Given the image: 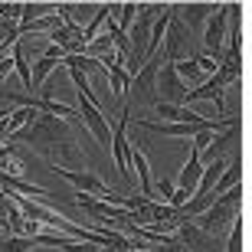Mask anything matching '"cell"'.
Segmentation results:
<instances>
[{
	"mask_svg": "<svg viewBox=\"0 0 252 252\" xmlns=\"http://www.w3.org/2000/svg\"><path fill=\"white\" fill-rule=\"evenodd\" d=\"M0 174L3 177H13V180H23V160L17 158V151H10L7 158L0 160Z\"/></svg>",
	"mask_w": 252,
	"mask_h": 252,
	"instance_id": "25",
	"label": "cell"
},
{
	"mask_svg": "<svg viewBox=\"0 0 252 252\" xmlns=\"http://www.w3.org/2000/svg\"><path fill=\"white\" fill-rule=\"evenodd\" d=\"M190 39V30L180 23L174 13H170V23H167V33H164V63H177L184 56V46Z\"/></svg>",
	"mask_w": 252,
	"mask_h": 252,
	"instance_id": "10",
	"label": "cell"
},
{
	"mask_svg": "<svg viewBox=\"0 0 252 252\" xmlns=\"http://www.w3.org/2000/svg\"><path fill=\"white\" fill-rule=\"evenodd\" d=\"M154 193H158L160 200L167 203V200H170V193H174V180H167V177H158V180H154Z\"/></svg>",
	"mask_w": 252,
	"mask_h": 252,
	"instance_id": "31",
	"label": "cell"
},
{
	"mask_svg": "<svg viewBox=\"0 0 252 252\" xmlns=\"http://www.w3.org/2000/svg\"><path fill=\"white\" fill-rule=\"evenodd\" d=\"M167 7V3H141L138 7V17H134V23H131V30L125 33L131 43V56L128 63H125V72L134 75L141 69V63H144V56H148V39H151V27H154V20H158V13Z\"/></svg>",
	"mask_w": 252,
	"mask_h": 252,
	"instance_id": "2",
	"label": "cell"
},
{
	"mask_svg": "<svg viewBox=\"0 0 252 252\" xmlns=\"http://www.w3.org/2000/svg\"><path fill=\"white\" fill-rule=\"evenodd\" d=\"M36 239L33 236H7L0 239V252H36Z\"/></svg>",
	"mask_w": 252,
	"mask_h": 252,
	"instance_id": "21",
	"label": "cell"
},
{
	"mask_svg": "<svg viewBox=\"0 0 252 252\" xmlns=\"http://www.w3.org/2000/svg\"><path fill=\"white\" fill-rule=\"evenodd\" d=\"M239 206H243V184H236L233 190H226L223 196H216V203L210 206V210H203L200 216H193L196 220L193 226L203 229L206 236H216V239H220V233L239 216Z\"/></svg>",
	"mask_w": 252,
	"mask_h": 252,
	"instance_id": "3",
	"label": "cell"
},
{
	"mask_svg": "<svg viewBox=\"0 0 252 252\" xmlns=\"http://www.w3.org/2000/svg\"><path fill=\"white\" fill-rule=\"evenodd\" d=\"M190 196H193V193H187V190H180V187H174V193H170L167 206H170V210H174V213H180V210H184V206L190 203Z\"/></svg>",
	"mask_w": 252,
	"mask_h": 252,
	"instance_id": "28",
	"label": "cell"
},
{
	"mask_svg": "<svg viewBox=\"0 0 252 252\" xmlns=\"http://www.w3.org/2000/svg\"><path fill=\"white\" fill-rule=\"evenodd\" d=\"M53 170H56L75 193H92V196H98V200H105V196L112 193V187H108L98 174H92V170H69V167H53Z\"/></svg>",
	"mask_w": 252,
	"mask_h": 252,
	"instance_id": "8",
	"label": "cell"
},
{
	"mask_svg": "<svg viewBox=\"0 0 252 252\" xmlns=\"http://www.w3.org/2000/svg\"><path fill=\"white\" fill-rule=\"evenodd\" d=\"M138 7L141 3H122V13H118V17H122V23H118V30H122V33H128L131 30V23H134V17H138Z\"/></svg>",
	"mask_w": 252,
	"mask_h": 252,
	"instance_id": "26",
	"label": "cell"
},
{
	"mask_svg": "<svg viewBox=\"0 0 252 252\" xmlns=\"http://www.w3.org/2000/svg\"><path fill=\"white\" fill-rule=\"evenodd\" d=\"M13 138L27 141V148L33 154L46 160V170L53 167H79V170H89V154L79 148L75 141V131L63 122V118H53V115H36L27 128L13 134Z\"/></svg>",
	"mask_w": 252,
	"mask_h": 252,
	"instance_id": "1",
	"label": "cell"
},
{
	"mask_svg": "<svg viewBox=\"0 0 252 252\" xmlns=\"http://www.w3.org/2000/svg\"><path fill=\"white\" fill-rule=\"evenodd\" d=\"M0 196H3V190H0Z\"/></svg>",
	"mask_w": 252,
	"mask_h": 252,
	"instance_id": "34",
	"label": "cell"
},
{
	"mask_svg": "<svg viewBox=\"0 0 252 252\" xmlns=\"http://www.w3.org/2000/svg\"><path fill=\"white\" fill-rule=\"evenodd\" d=\"M174 69H177V75L184 79V82H203V72H200V65H196V59H177L174 63Z\"/></svg>",
	"mask_w": 252,
	"mask_h": 252,
	"instance_id": "23",
	"label": "cell"
},
{
	"mask_svg": "<svg viewBox=\"0 0 252 252\" xmlns=\"http://www.w3.org/2000/svg\"><path fill=\"white\" fill-rule=\"evenodd\" d=\"M187 92H190V85L177 75L174 63H160V72H158V102H164V105H187Z\"/></svg>",
	"mask_w": 252,
	"mask_h": 252,
	"instance_id": "6",
	"label": "cell"
},
{
	"mask_svg": "<svg viewBox=\"0 0 252 252\" xmlns=\"http://www.w3.org/2000/svg\"><path fill=\"white\" fill-rule=\"evenodd\" d=\"M59 10V3H23V13H20V27H30L33 20L53 17Z\"/></svg>",
	"mask_w": 252,
	"mask_h": 252,
	"instance_id": "19",
	"label": "cell"
},
{
	"mask_svg": "<svg viewBox=\"0 0 252 252\" xmlns=\"http://www.w3.org/2000/svg\"><path fill=\"white\" fill-rule=\"evenodd\" d=\"M223 95H226V89L216 79H206L200 89H190L187 92V102H216V108H220V115L226 118V105H223Z\"/></svg>",
	"mask_w": 252,
	"mask_h": 252,
	"instance_id": "13",
	"label": "cell"
},
{
	"mask_svg": "<svg viewBox=\"0 0 252 252\" xmlns=\"http://www.w3.org/2000/svg\"><path fill=\"white\" fill-rule=\"evenodd\" d=\"M213 134H220V131H196L193 138H190V151H196V154L206 151V144L213 141Z\"/></svg>",
	"mask_w": 252,
	"mask_h": 252,
	"instance_id": "30",
	"label": "cell"
},
{
	"mask_svg": "<svg viewBox=\"0 0 252 252\" xmlns=\"http://www.w3.org/2000/svg\"><path fill=\"white\" fill-rule=\"evenodd\" d=\"M223 167H226V158H216V160H210L203 167V174H200V184H196V193H210V190L216 187V180H220V174H223ZM193 193V196H196Z\"/></svg>",
	"mask_w": 252,
	"mask_h": 252,
	"instance_id": "17",
	"label": "cell"
},
{
	"mask_svg": "<svg viewBox=\"0 0 252 252\" xmlns=\"http://www.w3.org/2000/svg\"><path fill=\"white\" fill-rule=\"evenodd\" d=\"M20 13H23V3H0V17H3V23H20Z\"/></svg>",
	"mask_w": 252,
	"mask_h": 252,
	"instance_id": "27",
	"label": "cell"
},
{
	"mask_svg": "<svg viewBox=\"0 0 252 252\" xmlns=\"http://www.w3.org/2000/svg\"><path fill=\"white\" fill-rule=\"evenodd\" d=\"M108 85H112V95L128 102V89H131V75L125 72V65H108Z\"/></svg>",
	"mask_w": 252,
	"mask_h": 252,
	"instance_id": "18",
	"label": "cell"
},
{
	"mask_svg": "<svg viewBox=\"0 0 252 252\" xmlns=\"http://www.w3.org/2000/svg\"><path fill=\"white\" fill-rule=\"evenodd\" d=\"M10 63H13V72L20 75V82H23V89H27V95H30V92H33V72H30V56H27L23 39L10 49Z\"/></svg>",
	"mask_w": 252,
	"mask_h": 252,
	"instance_id": "15",
	"label": "cell"
},
{
	"mask_svg": "<svg viewBox=\"0 0 252 252\" xmlns=\"http://www.w3.org/2000/svg\"><path fill=\"white\" fill-rule=\"evenodd\" d=\"M200 174H203V164H200V154H196V151H190V160H187V167L180 170V177H177V187H180V190H187V193H196V184H200Z\"/></svg>",
	"mask_w": 252,
	"mask_h": 252,
	"instance_id": "16",
	"label": "cell"
},
{
	"mask_svg": "<svg viewBox=\"0 0 252 252\" xmlns=\"http://www.w3.org/2000/svg\"><path fill=\"white\" fill-rule=\"evenodd\" d=\"M7 236H10V229H7L3 223H0V239H7Z\"/></svg>",
	"mask_w": 252,
	"mask_h": 252,
	"instance_id": "32",
	"label": "cell"
},
{
	"mask_svg": "<svg viewBox=\"0 0 252 252\" xmlns=\"http://www.w3.org/2000/svg\"><path fill=\"white\" fill-rule=\"evenodd\" d=\"M160 53H154V56H148L144 63H141V69L134 75H131V89L128 92L131 95H138V102H148V105H154L158 98V72H160Z\"/></svg>",
	"mask_w": 252,
	"mask_h": 252,
	"instance_id": "5",
	"label": "cell"
},
{
	"mask_svg": "<svg viewBox=\"0 0 252 252\" xmlns=\"http://www.w3.org/2000/svg\"><path fill=\"white\" fill-rule=\"evenodd\" d=\"M226 23H229V3H220V7L210 13V20L203 23V56H210V59L223 56Z\"/></svg>",
	"mask_w": 252,
	"mask_h": 252,
	"instance_id": "4",
	"label": "cell"
},
{
	"mask_svg": "<svg viewBox=\"0 0 252 252\" xmlns=\"http://www.w3.org/2000/svg\"><path fill=\"white\" fill-rule=\"evenodd\" d=\"M79 118H82V125H85V131L92 134L98 144H102L105 151L112 148V125H108V118H105L102 112H98V105H92V102H85L82 95H79Z\"/></svg>",
	"mask_w": 252,
	"mask_h": 252,
	"instance_id": "9",
	"label": "cell"
},
{
	"mask_svg": "<svg viewBox=\"0 0 252 252\" xmlns=\"http://www.w3.org/2000/svg\"><path fill=\"white\" fill-rule=\"evenodd\" d=\"M56 69H59V63H56V59L39 56L36 63L30 65V72H33V89H43V85H46V79H49V72H56Z\"/></svg>",
	"mask_w": 252,
	"mask_h": 252,
	"instance_id": "20",
	"label": "cell"
},
{
	"mask_svg": "<svg viewBox=\"0 0 252 252\" xmlns=\"http://www.w3.org/2000/svg\"><path fill=\"white\" fill-rule=\"evenodd\" d=\"M128 160H131V167H138L141 193H154V177H151V164H148L144 151H141L138 144H134V141H128Z\"/></svg>",
	"mask_w": 252,
	"mask_h": 252,
	"instance_id": "14",
	"label": "cell"
},
{
	"mask_svg": "<svg viewBox=\"0 0 252 252\" xmlns=\"http://www.w3.org/2000/svg\"><path fill=\"white\" fill-rule=\"evenodd\" d=\"M216 7H220V3H180V7H174V17L187 30H200Z\"/></svg>",
	"mask_w": 252,
	"mask_h": 252,
	"instance_id": "11",
	"label": "cell"
},
{
	"mask_svg": "<svg viewBox=\"0 0 252 252\" xmlns=\"http://www.w3.org/2000/svg\"><path fill=\"white\" fill-rule=\"evenodd\" d=\"M63 252H105V246H95V243H82V239H69L63 246Z\"/></svg>",
	"mask_w": 252,
	"mask_h": 252,
	"instance_id": "29",
	"label": "cell"
},
{
	"mask_svg": "<svg viewBox=\"0 0 252 252\" xmlns=\"http://www.w3.org/2000/svg\"><path fill=\"white\" fill-rule=\"evenodd\" d=\"M154 115H160V122L167 125H200L203 115L187 108V105H164V102H154Z\"/></svg>",
	"mask_w": 252,
	"mask_h": 252,
	"instance_id": "12",
	"label": "cell"
},
{
	"mask_svg": "<svg viewBox=\"0 0 252 252\" xmlns=\"http://www.w3.org/2000/svg\"><path fill=\"white\" fill-rule=\"evenodd\" d=\"M23 226H27V216L17 210L13 200H7V229H10V236H23Z\"/></svg>",
	"mask_w": 252,
	"mask_h": 252,
	"instance_id": "24",
	"label": "cell"
},
{
	"mask_svg": "<svg viewBox=\"0 0 252 252\" xmlns=\"http://www.w3.org/2000/svg\"><path fill=\"white\" fill-rule=\"evenodd\" d=\"M243 236H246V220H243V213H239L233 223H229V239H226V252H246Z\"/></svg>",
	"mask_w": 252,
	"mask_h": 252,
	"instance_id": "22",
	"label": "cell"
},
{
	"mask_svg": "<svg viewBox=\"0 0 252 252\" xmlns=\"http://www.w3.org/2000/svg\"><path fill=\"white\" fill-rule=\"evenodd\" d=\"M128 122H131V108L125 105L122 115H118V125H115L112 131V160L115 167H118V174H122L125 180H131V160H128Z\"/></svg>",
	"mask_w": 252,
	"mask_h": 252,
	"instance_id": "7",
	"label": "cell"
},
{
	"mask_svg": "<svg viewBox=\"0 0 252 252\" xmlns=\"http://www.w3.org/2000/svg\"><path fill=\"white\" fill-rule=\"evenodd\" d=\"M3 118H7V108H0V122H3Z\"/></svg>",
	"mask_w": 252,
	"mask_h": 252,
	"instance_id": "33",
	"label": "cell"
}]
</instances>
